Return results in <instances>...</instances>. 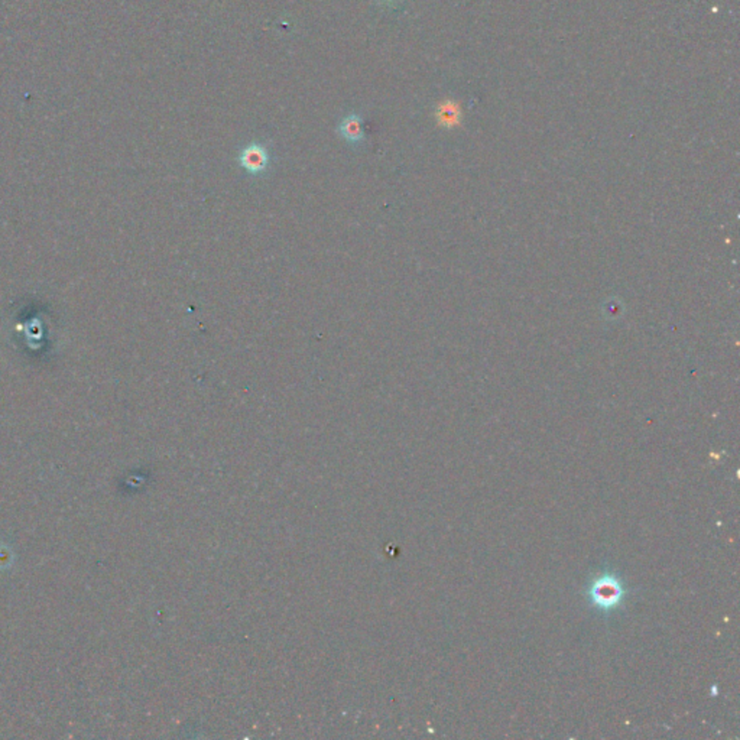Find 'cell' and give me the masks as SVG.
<instances>
[{
    "label": "cell",
    "instance_id": "obj_2",
    "mask_svg": "<svg viewBox=\"0 0 740 740\" xmlns=\"http://www.w3.org/2000/svg\"><path fill=\"white\" fill-rule=\"evenodd\" d=\"M240 165L252 175H259L265 172L269 165V154L268 150L260 143H251L243 147L239 155Z\"/></svg>",
    "mask_w": 740,
    "mask_h": 740
},
{
    "label": "cell",
    "instance_id": "obj_1",
    "mask_svg": "<svg viewBox=\"0 0 740 740\" xmlns=\"http://www.w3.org/2000/svg\"><path fill=\"white\" fill-rule=\"evenodd\" d=\"M623 597V587L613 575H602L590 587V599L599 609L609 611Z\"/></svg>",
    "mask_w": 740,
    "mask_h": 740
},
{
    "label": "cell",
    "instance_id": "obj_4",
    "mask_svg": "<svg viewBox=\"0 0 740 740\" xmlns=\"http://www.w3.org/2000/svg\"><path fill=\"white\" fill-rule=\"evenodd\" d=\"M437 119L440 125L446 126V127H453L458 125L460 123V106L450 100L441 103L437 110Z\"/></svg>",
    "mask_w": 740,
    "mask_h": 740
},
{
    "label": "cell",
    "instance_id": "obj_3",
    "mask_svg": "<svg viewBox=\"0 0 740 740\" xmlns=\"http://www.w3.org/2000/svg\"><path fill=\"white\" fill-rule=\"evenodd\" d=\"M339 134L343 136L349 143H361L365 141V132H363V122L359 114H349L344 118L341 123L339 125Z\"/></svg>",
    "mask_w": 740,
    "mask_h": 740
}]
</instances>
